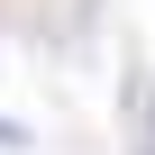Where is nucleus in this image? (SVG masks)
Masks as SVG:
<instances>
[{
    "instance_id": "obj_1",
    "label": "nucleus",
    "mask_w": 155,
    "mask_h": 155,
    "mask_svg": "<svg viewBox=\"0 0 155 155\" xmlns=\"http://www.w3.org/2000/svg\"><path fill=\"white\" fill-rule=\"evenodd\" d=\"M0 146H18V128H0Z\"/></svg>"
}]
</instances>
